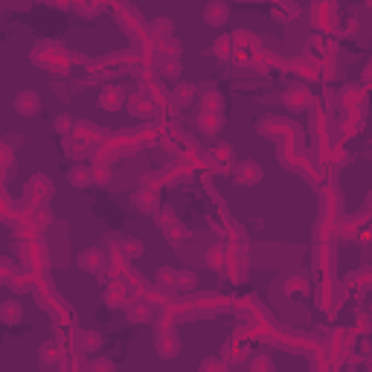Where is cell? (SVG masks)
Segmentation results:
<instances>
[{
    "label": "cell",
    "mask_w": 372,
    "mask_h": 372,
    "mask_svg": "<svg viewBox=\"0 0 372 372\" xmlns=\"http://www.w3.org/2000/svg\"><path fill=\"white\" fill-rule=\"evenodd\" d=\"M15 108H18L20 114H32V111H38V96L32 91H24L18 99H15Z\"/></svg>",
    "instance_id": "6da1fadb"
},
{
    "label": "cell",
    "mask_w": 372,
    "mask_h": 372,
    "mask_svg": "<svg viewBox=\"0 0 372 372\" xmlns=\"http://www.w3.org/2000/svg\"><path fill=\"white\" fill-rule=\"evenodd\" d=\"M204 18H207V24H224V18H227V6H224V3H212V6H207Z\"/></svg>",
    "instance_id": "7a4b0ae2"
},
{
    "label": "cell",
    "mask_w": 372,
    "mask_h": 372,
    "mask_svg": "<svg viewBox=\"0 0 372 372\" xmlns=\"http://www.w3.org/2000/svg\"><path fill=\"white\" fill-rule=\"evenodd\" d=\"M122 91H114V87H108V91L99 96V105L102 108H108V111H114V108H119V102H122V96H119Z\"/></svg>",
    "instance_id": "3957f363"
},
{
    "label": "cell",
    "mask_w": 372,
    "mask_h": 372,
    "mask_svg": "<svg viewBox=\"0 0 372 372\" xmlns=\"http://www.w3.org/2000/svg\"><path fill=\"white\" fill-rule=\"evenodd\" d=\"M0 317L6 320V323H15V320L20 317V309H18V302H6V305H0Z\"/></svg>",
    "instance_id": "277c9868"
},
{
    "label": "cell",
    "mask_w": 372,
    "mask_h": 372,
    "mask_svg": "<svg viewBox=\"0 0 372 372\" xmlns=\"http://www.w3.org/2000/svg\"><path fill=\"white\" fill-rule=\"evenodd\" d=\"M201 372H227V366L218 361H204L201 363Z\"/></svg>",
    "instance_id": "5b68a950"
},
{
    "label": "cell",
    "mask_w": 372,
    "mask_h": 372,
    "mask_svg": "<svg viewBox=\"0 0 372 372\" xmlns=\"http://www.w3.org/2000/svg\"><path fill=\"white\" fill-rule=\"evenodd\" d=\"M93 372H114V366L108 361H99V363H93Z\"/></svg>",
    "instance_id": "8992f818"
}]
</instances>
